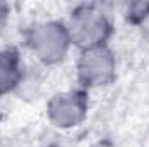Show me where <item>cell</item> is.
I'll return each mask as SVG.
<instances>
[{
  "instance_id": "obj_7",
  "label": "cell",
  "mask_w": 149,
  "mask_h": 147,
  "mask_svg": "<svg viewBox=\"0 0 149 147\" xmlns=\"http://www.w3.org/2000/svg\"><path fill=\"white\" fill-rule=\"evenodd\" d=\"M7 19H9V5L0 2V33L7 26Z\"/></svg>"
},
{
  "instance_id": "obj_3",
  "label": "cell",
  "mask_w": 149,
  "mask_h": 147,
  "mask_svg": "<svg viewBox=\"0 0 149 147\" xmlns=\"http://www.w3.org/2000/svg\"><path fill=\"white\" fill-rule=\"evenodd\" d=\"M78 81L85 88L111 85L116 78V59L108 45L81 50L78 59Z\"/></svg>"
},
{
  "instance_id": "obj_6",
  "label": "cell",
  "mask_w": 149,
  "mask_h": 147,
  "mask_svg": "<svg viewBox=\"0 0 149 147\" xmlns=\"http://www.w3.org/2000/svg\"><path fill=\"white\" fill-rule=\"evenodd\" d=\"M125 19L132 24H141L149 17V2H132L125 3Z\"/></svg>"
},
{
  "instance_id": "obj_2",
  "label": "cell",
  "mask_w": 149,
  "mask_h": 147,
  "mask_svg": "<svg viewBox=\"0 0 149 147\" xmlns=\"http://www.w3.org/2000/svg\"><path fill=\"white\" fill-rule=\"evenodd\" d=\"M26 43L38 61L43 64H56L66 57L71 47V38L64 23L45 21L28 30Z\"/></svg>"
},
{
  "instance_id": "obj_8",
  "label": "cell",
  "mask_w": 149,
  "mask_h": 147,
  "mask_svg": "<svg viewBox=\"0 0 149 147\" xmlns=\"http://www.w3.org/2000/svg\"><path fill=\"white\" fill-rule=\"evenodd\" d=\"M92 147H114V146H113V144L109 142V140H101V142H97V144H94Z\"/></svg>"
},
{
  "instance_id": "obj_5",
  "label": "cell",
  "mask_w": 149,
  "mask_h": 147,
  "mask_svg": "<svg viewBox=\"0 0 149 147\" xmlns=\"http://www.w3.org/2000/svg\"><path fill=\"white\" fill-rule=\"evenodd\" d=\"M23 80V62L16 49L0 50V95L12 92Z\"/></svg>"
},
{
  "instance_id": "obj_4",
  "label": "cell",
  "mask_w": 149,
  "mask_h": 147,
  "mask_svg": "<svg viewBox=\"0 0 149 147\" xmlns=\"http://www.w3.org/2000/svg\"><path fill=\"white\" fill-rule=\"evenodd\" d=\"M88 111V99L83 90H68L56 94L49 104H47V114L49 119L57 128H73L78 126Z\"/></svg>"
},
{
  "instance_id": "obj_1",
  "label": "cell",
  "mask_w": 149,
  "mask_h": 147,
  "mask_svg": "<svg viewBox=\"0 0 149 147\" xmlns=\"http://www.w3.org/2000/svg\"><path fill=\"white\" fill-rule=\"evenodd\" d=\"M66 28L71 45H76L80 50L108 45V38L113 33L108 14L97 3H80L74 7Z\"/></svg>"
}]
</instances>
